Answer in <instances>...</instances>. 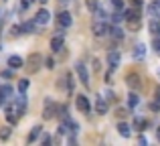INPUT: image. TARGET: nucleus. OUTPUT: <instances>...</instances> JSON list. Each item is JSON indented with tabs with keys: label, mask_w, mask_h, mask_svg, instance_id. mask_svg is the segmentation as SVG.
<instances>
[{
	"label": "nucleus",
	"mask_w": 160,
	"mask_h": 146,
	"mask_svg": "<svg viewBox=\"0 0 160 146\" xmlns=\"http://www.w3.org/2000/svg\"><path fill=\"white\" fill-rule=\"evenodd\" d=\"M75 73H77L79 81L83 83V85H89V73H87V67L79 61V63H75Z\"/></svg>",
	"instance_id": "nucleus-1"
},
{
	"label": "nucleus",
	"mask_w": 160,
	"mask_h": 146,
	"mask_svg": "<svg viewBox=\"0 0 160 146\" xmlns=\"http://www.w3.org/2000/svg\"><path fill=\"white\" fill-rule=\"evenodd\" d=\"M49 20H51V12L49 10H39L37 12V16H35V23L39 24V27H45V24H49Z\"/></svg>",
	"instance_id": "nucleus-2"
},
{
	"label": "nucleus",
	"mask_w": 160,
	"mask_h": 146,
	"mask_svg": "<svg viewBox=\"0 0 160 146\" xmlns=\"http://www.w3.org/2000/svg\"><path fill=\"white\" fill-rule=\"evenodd\" d=\"M108 33H109V27L103 20H95L93 23V35L95 37H103V35H108Z\"/></svg>",
	"instance_id": "nucleus-3"
},
{
	"label": "nucleus",
	"mask_w": 160,
	"mask_h": 146,
	"mask_svg": "<svg viewBox=\"0 0 160 146\" xmlns=\"http://www.w3.org/2000/svg\"><path fill=\"white\" fill-rule=\"evenodd\" d=\"M12 98V87L10 85H0V108Z\"/></svg>",
	"instance_id": "nucleus-4"
},
{
	"label": "nucleus",
	"mask_w": 160,
	"mask_h": 146,
	"mask_svg": "<svg viewBox=\"0 0 160 146\" xmlns=\"http://www.w3.org/2000/svg\"><path fill=\"white\" fill-rule=\"evenodd\" d=\"M55 110H57L55 102H51V99H47V102H45V110H43V118H45V120H51L53 116H55Z\"/></svg>",
	"instance_id": "nucleus-5"
},
{
	"label": "nucleus",
	"mask_w": 160,
	"mask_h": 146,
	"mask_svg": "<svg viewBox=\"0 0 160 146\" xmlns=\"http://www.w3.org/2000/svg\"><path fill=\"white\" fill-rule=\"evenodd\" d=\"M75 106H77V110H79V112H83V114H87V112L91 110V108H89V102H87L85 95H79V98L75 99Z\"/></svg>",
	"instance_id": "nucleus-6"
},
{
	"label": "nucleus",
	"mask_w": 160,
	"mask_h": 146,
	"mask_svg": "<svg viewBox=\"0 0 160 146\" xmlns=\"http://www.w3.org/2000/svg\"><path fill=\"white\" fill-rule=\"evenodd\" d=\"M108 99L102 98V95H98V99H95V112L98 114H108Z\"/></svg>",
	"instance_id": "nucleus-7"
},
{
	"label": "nucleus",
	"mask_w": 160,
	"mask_h": 146,
	"mask_svg": "<svg viewBox=\"0 0 160 146\" xmlns=\"http://www.w3.org/2000/svg\"><path fill=\"white\" fill-rule=\"evenodd\" d=\"M108 63H109V69L113 71V69L120 65V53L118 51H109L108 53Z\"/></svg>",
	"instance_id": "nucleus-8"
},
{
	"label": "nucleus",
	"mask_w": 160,
	"mask_h": 146,
	"mask_svg": "<svg viewBox=\"0 0 160 146\" xmlns=\"http://www.w3.org/2000/svg\"><path fill=\"white\" fill-rule=\"evenodd\" d=\"M22 65H24L22 57H18V55H12V57H8V67H10V69H20Z\"/></svg>",
	"instance_id": "nucleus-9"
},
{
	"label": "nucleus",
	"mask_w": 160,
	"mask_h": 146,
	"mask_svg": "<svg viewBox=\"0 0 160 146\" xmlns=\"http://www.w3.org/2000/svg\"><path fill=\"white\" fill-rule=\"evenodd\" d=\"M146 12H148L150 16H154V18H160V0H156V2H152V4H148Z\"/></svg>",
	"instance_id": "nucleus-10"
},
{
	"label": "nucleus",
	"mask_w": 160,
	"mask_h": 146,
	"mask_svg": "<svg viewBox=\"0 0 160 146\" xmlns=\"http://www.w3.org/2000/svg\"><path fill=\"white\" fill-rule=\"evenodd\" d=\"M57 20H59V24H61V27H71V23H73V20H71V14L69 12H61V14L57 16Z\"/></svg>",
	"instance_id": "nucleus-11"
},
{
	"label": "nucleus",
	"mask_w": 160,
	"mask_h": 146,
	"mask_svg": "<svg viewBox=\"0 0 160 146\" xmlns=\"http://www.w3.org/2000/svg\"><path fill=\"white\" fill-rule=\"evenodd\" d=\"M144 57H146V47H144L142 43H138L136 49H134V59L140 61V59H144Z\"/></svg>",
	"instance_id": "nucleus-12"
},
{
	"label": "nucleus",
	"mask_w": 160,
	"mask_h": 146,
	"mask_svg": "<svg viewBox=\"0 0 160 146\" xmlns=\"http://www.w3.org/2000/svg\"><path fill=\"white\" fill-rule=\"evenodd\" d=\"M126 81H128V85L134 87V89H138V87H140V77H138L136 73H130L128 77H126Z\"/></svg>",
	"instance_id": "nucleus-13"
},
{
	"label": "nucleus",
	"mask_w": 160,
	"mask_h": 146,
	"mask_svg": "<svg viewBox=\"0 0 160 146\" xmlns=\"http://www.w3.org/2000/svg\"><path fill=\"white\" fill-rule=\"evenodd\" d=\"M41 130H43V128H41V126H35V128H32V130H31V134H28V142H37V138H39V134H41Z\"/></svg>",
	"instance_id": "nucleus-14"
},
{
	"label": "nucleus",
	"mask_w": 160,
	"mask_h": 146,
	"mask_svg": "<svg viewBox=\"0 0 160 146\" xmlns=\"http://www.w3.org/2000/svg\"><path fill=\"white\" fill-rule=\"evenodd\" d=\"M61 47H63V37H55L51 41V49L57 53V51H61Z\"/></svg>",
	"instance_id": "nucleus-15"
},
{
	"label": "nucleus",
	"mask_w": 160,
	"mask_h": 146,
	"mask_svg": "<svg viewBox=\"0 0 160 146\" xmlns=\"http://www.w3.org/2000/svg\"><path fill=\"white\" fill-rule=\"evenodd\" d=\"M22 33H37V23L35 20H28L22 24Z\"/></svg>",
	"instance_id": "nucleus-16"
},
{
	"label": "nucleus",
	"mask_w": 160,
	"mask_h": 146,
	"mask_svg": "<svg viewBox=\"0 0 160 146\" xmlns=\"http://www.w3.org/2000/svg\"><path fill=\"white\" fill-rule=\"evenodd\" d=\"M118 130H120V134L124 136V138H128V136H130V126H128V124L120 122V124H118Z\"/></svg>",
	"instance_id": "nucleus-17"
},
{
	"label": "nucleus",
	"mask_w": 160,
	"mask_h": 146,
	"mask_svg": "<svg viewBox=\"0 0 160 146\" xmlns=\"http://www.w3.org/2000/svg\"><path fill=\"white\" fill-rule=\"evenodd\" d=\"M138 103H140V98H138L136 93H130L128 95V108H136Z\"/></svg>",
	"instance_id": "nucleus-18"
},
{
	"label": "nucleus",
	"mask_w": 160,
	"mask_h": 146,
	"mask_svg": "<svg viewBox=\"0 0 160 146\" xmlns=\"http://www.w3.org/2000/svg\"><path fill=\"white\" fill-rule=\"evenodd\" d=\"M109 35H112V37H116V39H124V31H122L120 27H113V28H109Z\"/></svg>",
	"instance_id": "nucleus-19"
},
{
	"label": "nucleus",
	"mask_w": 160,
	"mask_h": 146,
	"mask_svg": "<svg viewBox=\"0 0 160 146\" xmlns=\"http://www.w3.org/2000/svg\"><path fill=\"white\" fill-rule=\"evenodd\" d=\"M126 18V16H124V12H122V10H116V12H113V14H112V20H113V23H122V20H124Z\"/></svg>",
	"instance_id": "nucleus-20"
},
{
	"label": "nucleus",
	"mask_w": 160,
	"mask_h": 146,
	"mask_svg": "<svg viewBox=\"0 0 160 146\" xmlns=\"http://www.w3.org/2000/svg\"><path fill=\"white\" fill-rule=\"evenodd\" d=\"M148 28H150V33H154V35H158V18H152L148 23Z\"/></svg>",
	"instance_id": "nucleus-21"
},
{
	"label": "nucleus",
	"mask_w": 160,
	"mask_h": 146,
	"mask_svg": "<svg viewBox=\"0 0 160 146\" xmlns=\"http://www.w3.org/2000/svg\"><path fill=\"white\" fill-rule=\"evenodd\" d=\"M85 4H87V8H89V10H98L99 8V0H85Z\"/></svg>",
	"instance_id": "nucleus-22"
},
{
	"label": "nucleus",
	"mask_w": 160,
	"mask_h": 146,
	"mask_svg": "<svg viewBox=\"0 0 160 146\" xmlns=\"http://www.w3.org/2000/svg\"><path fill=\"white\" fill-rule=\"evenodd\" d=\"M27 89H28V79H20V81H18V91L24 93Z\"/></svg>",
	"instance_id": "nucleus-23"
},
{
	"label": "nucleus",
	"mask_w": 160,
	"mask_h": 146,
	"mask_svg": "<svg viewBox=\"0 0 160 146\" xmlns=\"http://www.w3.org/2000/svg\"><path fill=\"white\" fill-rule=\"evenodd\" d=\"M10 138V128H0V140H8Z\"/></svg>",
	"instance_id": "nucleus-24"
},
{
	"label": "nucleus",
	"mask_w": 160,
	"mask_h": 146,
	"mask_svg": "<svg viewBox=\"0 0 160 146\" xmlns=\"http://www.w3.org/2000/svg\"><path fill=\"white\" fill-rule=\"evenodd\" d=\"M112 6L116 10H124V0H112Z\"/></svg>",
	"instance_id": "nucleus-25"
},
{
	"label": "nucleus",
	"mask_w": 160,
	"mask_h": 146,
	"mask_svg": "<svg viewBox=\"0 0 160 146\" xmlns=\"http://www.w3.org/2000/svg\"><path fill=\"white\" fill-rule=\"evenodd\" d=\"M39 61H41V55H32V57H31V65H32V69L39 67V65H37Z\"/></svg>",
	"instance_id": "nucleus-26"
},
{
	"label": "nucleus",
	"mask_w": 160,
	"mask_h": 146,
	"mask_svg": "<svg viewBox=\"0 0 160 146\" xmlns=\"http://www.w3.org/2000/svg\"><path fill=\"white\" fill-rule=\"evenodd\" d=\"M12 35H22V27H18V24H14V27H12Z\"/></svg>",
	"instance_id": "nucleus-27"
},
{
	"label": "nucleus",
	"mask_w": 160,
	"mask_h": 146,
	"mask_svg": "<svg viewBox=\"0 0 160 146\" xmlns=\"http://www.w3.org/2000/svg\"><path fill=\"white\" fill-rule=\"evenodd\" d=\"M152 47L156 49V53L160 55V39H154V41H152Z\"/></svg>",
	"instance_id": "nucleus-28"
},
{
	"label": "nucleus",
	"mask_w": 160,
	"mask_h": 146,
	"mask_svg": "<svg viewBox=\"0 0 160 146\" xmlns=\"http://www.w3.org/2000/svg\"><path fill=\"white\" fill-rule=\"evenodd\" d=\"M136 128H138V130L144 128V120H142V118H136Z\"/></svg>",
	"instance_id": "nucleus-29"
},
{
	"label": "nucleus",
	"mask_w": 160,
	"mask_h": 146,
	"mask_svg": "<svg viewBox=\"0 0 160 146\" xmlns=\"http://www.w3.org/2000/svg\"><path fill=\"white\" fill-rule=\"evenodd\" d=\"M45 67H49V69H53V67H55V63H53V59H47V61H45Z\"/></svg>",
	"instance_id": "nucleus-30"
},
{
	"label": "nucleus",
	"mask_w": 160,
	"mask_h": 146,
	"mask_svg": "<svg viewBox=\"0 0 160 146\" xmlns=\"http://www.w3.org/2000/svg\"><path fill=\"white\" fill-rule=\"evenodd\" d=\"M20 4H22V8H28V6H31V4H32V0H22V2H20Z\"/></svg>",
	"instance_id": "nucleus-31"
},
{
	"label": "nucleus",
	"mask_w": 160,
	"mask_h": 146,
	"mask_svg": "<svg viewBox=\"0 0 160 146\" xmlns=\"http://www.w3.org/2000/svg\"><path fill=\"white\" fill-rule=\"evenodd\" d=\"M43 144H51V136H45V138H43Z\"/></svg>",
	"instance_id": "nucleus-32"
},
{
	"label": "nucleus",
	"mask_w": 160,
	"mask_h": 146,
	"mask_svg": "<svg viewBox=\"0 0 160 146\" xmlns=\"http://www.w3.org/2000/svg\"><path fill=\"white\" fill-rule=\"evenodd\" d=\"M134 2V6H142V0H132Z\"/></svg>",
	"instance_id": "nucleus-33"
},
{
	"label": "nucleus",
	"mask_w": 160,
	"mask_h": 146,
	"mask_svg": "<svg viewBox=\"0 0 160 146\" xmlns=\"http://www.w3.org/2000/svg\"><path fill=\"white\" fill-rule=\"evenodd\" d=\"M158 35H160V18H158Z\"/></svg>",
	"instance_id": "nucleus-34"
},
{
	"label": "nucleus",
	"mask_w": 160,
	"mask_h": 146,
	"mask_svg": "<svg viewBox=\"0 0 160 146\" xmlns=\"http://www.w3.org/2000/svg\"><path fill=\"white\" fill-rule=\"evenodd\" d=\"M158 140H160V128H158Z\"/></svg>",
	"instance_id": "nucleus-35"
},
{
	"label": "nucleus",
	"mask_w": 160,
	"mask_h": 146,
	"mask_svg": "<svg viewBox=\"0 0 160 146\" xmlns=\"http://www.w3.org/2000/svg\"><path fill=\"white\" fill-rule=\"evenodd\" d=\"M39 2H43V4H45V2H47V0H39Z\"/></svg>",
	"instance_id": "nucleus-36"
},
{
	"label": "nucleus",
	"mask_w": 160,
	"mask_h": 146,
	"mask_svg": "<svg viewBox=\"0 0 160 146\" xmlns=\"http://www.w3.org/2000/svg\"><path fill=\"white\" fill-rule=\"evenodd\" d=\"M61 2H67V0H61Z\"/></svg>",
	"instance_id": "nucleus-37"
}]
</instances>
